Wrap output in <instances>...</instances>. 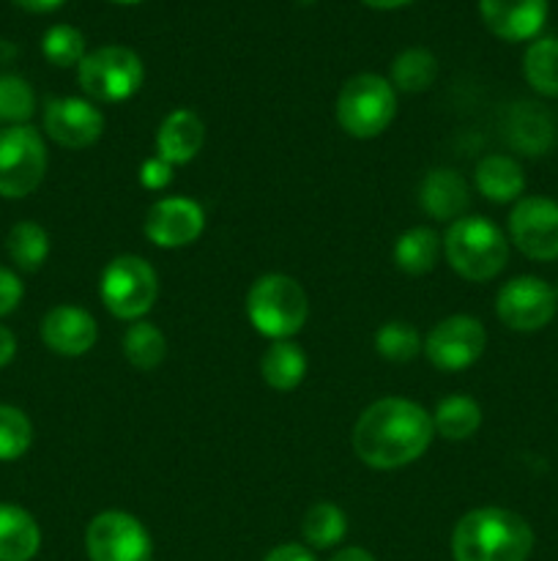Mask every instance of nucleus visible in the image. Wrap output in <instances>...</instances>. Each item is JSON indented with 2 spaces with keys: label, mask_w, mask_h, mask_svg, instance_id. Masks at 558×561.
Segmentation results:
<instances>
[{
  "label": "nucleus",
  "mask_w": 558,
  "mask_h": 561,
  "mask_svg": "<svg viewBox=\"0 0 558 561\" xmlns=\"http://www.w3.org/2000/svg\"><path fill=\"white\" fill-rule=\"evenodd\" d=\"M441 241L449 266L468 283H487L507 268V236L490 219L465 214L449 225Z\"/></svg>",
  "instance_id": "3"
},
{
  "label": "nucleus",
  "mask_w": 558,
  "mask_h": 561,
  "mask_svg": "<svg viewBox=\"0 0 558 561\" xmlns=\"http://www.w3.org/2000/svg\"><path fill=\"white\" fill-rule=\"evenodd\" d=\"M432 414L405 398H383L361 411L353 427V449L361 463L377 471L414 463L432 444Z\"/></svg>",
  "instance_id": "1"
},
{
  "label": "nucleus",
  "mask_w": 558,
  "mask_h": 561,
  "mask_svg": "<svg viewBox=\"0 0 558 561\" xmlns=\"http://www.w3.org/2000/svg\"><path fill=\"white\" fill-rule=\"evenodd\" d=\"M397 115V93L381 75H356L339 88L337 124L350 137L370 140L383 135Z\"/></svg>",
  "instance_id": "5"
},
{
  "label": "nucleus",
  "mask_w": 558,
  "mask_h": 561,
  "mask_svg": "<svg viewBox=\"0 0 558 561\" xmlns=\"http://www.w3.org/2000/svg\"><path fill=\"white\" fill-rule=\"evenodd\" d=\"M485 25L503 42H528L547 22V0H479Z\"/></svg>",
  "instance_id": "16"
},
{
  "label": "nucleus",
  "mask_w": 558,
  "mask_h": 561,
  "mask_svg": "<svg viewBox=\"0 0 558 561\" xmlns=\"http://www.w3.org/2000/svg\"><path fill=\"white\" fill-rule=\"evenodd\" d=\"M553 118L542 104L520 102L509 110L507 118V140L514 151L525 153V157H542L550 151L553 146Z\"/></svg>",
  "instance_id": "19"
},
{
  "label": "nucleus",
  "mask_w": 558,
  "mask_h": 561,
  "mask_svg": "<svg viewBox=\"0 0 558 561\" xmlns=\"http://www.w3.org/2000/svg\"><path fill=\"white\" fill-rule=\"evenodd\" d=\"M42 548V529L27 510L0 504V561H31Z\"/></svg>",
  "instance_id": "20"
},
{
  "label": "nucleus",
  "mask_w": 558,
  "mask_h": 561,
  "mask_svg": "<svg viewBox=\"0 0 558 561\" xmlns=\"http://www.w3.org/2000/svg\"><path fill=\"white\" fill-rule=\"evenodd\" d=\"M263 381L277 392H293L306 376V354L293 340H274L260 359Z\"/></svg>",
  "instance_id": "22"
},
{
  "label": "nucleus",
  "mask_w": 558,
  "mask_h": 561,
  "mask_svg": "<svg viewBox=\"0 0 558 561\" xmlns=\"http://www.w3.org/2000/svg\"><path fill=\"white\" fill-rule=\"evenodd\" d=\"M5 252L22 272H38L49 255V236L36 222H16L5 236Z\"/></svg>",
  "instance_id": "27"
},
{
  "label": "nucleus",
  "mask_w": 558,
  "mask_h": 561,
  "mask_svg": "<svg viewBox=\"0 0 558 561\" xmlns=\"http://www.w3.org/2000/svg\"><path fill=\"white\" fill-rule=\"evenodd\" d=\"M85 548L91 561H151L153 553L146 526L120 510H107L88 524Z\"/></svg>",
  "instance_id": "9"
},
{
  "label": "nucleus",
  "mask_w": 558,
  "mask_h": 561,
  "mask_svg": "<svg viewBox=\"0 0 558 561\" xmlns=\"http://www.w3.org/2000/svg\"><path fill=\"white\" fill-rule=\"evenodd\" d=\"M487 348V332L476 318L449 316L427 334L425 356L441 373L468 370Z\"/></svg>",
  "instance_id": "11"
},
{
  "label": "nucleus",
  "mask_w": 558,
  "mask_h": 561,
  "mask_svg": "<svg viewBox=\"0 0 558 561\" xmlns=\"http://www.w3.org/2000/svg\"><path fill=\"white\" fill-rule=\"evenodd\" d=\"M419 203L425 214L438 222H454L465 217L470 203V190L463 175L452 168H438L425 175L419 186Z\"/></svg>",
  "instance_id": "17"
},
{
  "label": "nucleus",
  "mask_w": 558,
  "mask_h": 561,
  "mask_svg": "<svg viewBox=\"0 0 558 561\" xmlns=\"http://www.w3.org/2000/svg\"><path fill=\"white\" fill-rule=\"evenodd\" d=\"M25 288H22V279L16 277L11 268L0 266V318L11 316V312L20 307Z\"/></svg>",
  "instance_id": "34"
},
{
  "label": "nucleus",
  "mask_w": 558,
  "mask_h": 561,
  "mask_svg": "<svg viewBox=\"0 0 558 561\" xmlns=\"http://www.w3.org/2000/svg\"><path fill=\"white\" fill-rule=\"evenodd\" d=\"M33 444V425L20 409L0 403V463L20 460Z\"/></svg>",
  "instance_id": "31"
},
{
  "label": "nucleus",
  "mask_w": 558,
  "mask_h": 561,
  "mask_svg": "<svg viewBox=\"0 0 558 561\" xmlns=\"http://www.w3.org/2000/svg\"><path fill=\"white\" fill-rule=\"evenodd\" d=\"M44 131L69 151L93 146L104 135V115L88 99H53L44 107Z\"/></svg>",
  "instance_id": "14"
},
{
  "label": "nucleus",
  "mask_w": 558,
  "mask_h": 561,
  "mask_svg": "<svg viewBox=\"0 0 558 561\" xmlns=\"http://www.w3.org/2000/svg\"><path fill=\"white\" fill-rule=\"evenodd\" d=\"M33 110H36V93L31 82L16 75H0V124H25Z\"/></svg>",
  "instance_id": "32"
},
{
  "label": "nucleus",
  "mask_w": 558,
  "mask_h": 561,
  "mask_svg": "<svg viewBox=\"0 0 558 561\" xmlns=\"http://www.w3.org/2000/svg\"><path fill=\"white\" fill-rule=\"evenodd\" d=\"M148 241L162 250H181L195 244L206 230V211L189 197H162L153 203L142 222Z\"/></svg>",
  "instance_id": "13"
},
{
  "label": "nucleus",
  "mask_w": 558,
  "mask_h": 561,
  "mask_svg": "<svg viewBox=\"0 0 558 561\" xmlns=\"http://www.w3.org/2000/svg\"><path fill=\"white\" fill-rule=\"evenodd\" d=\"M345 531H348V518L332 502L312 504L301 520V535L312 548H334L342 542Z\"/></svg>",
  "instance_id": "29"
},
{
  "label": "nucleus",
  "mask_w": 558,
  "mask_h": 561,
  "mask_svg": "<svg viewBox=\"0 0 558 561\" xmlns=\"http://www.w3.org/2000/svg\"><path fill=\"white\" fill-rule=\"evenodd\" d=\"M77 80H80L82 91L96 102H126L142 88L146 66L135 49L109 44V47L93 49L80 60Z\"/></svg>",
  "instance_id": "6"
},
{
  "label": "nucleus",
  "mask_w": 558,
  "mask_h": 561,
  "mask_svg": "<svg viewBox=\"0 0 558 561\" xmlns=\"http://www.w3.org/2000/svg\"><path fill=\"white\" fill-rule=\"evenodd\" d=\"M556 296H558V288H556Z\"/></svg>",
  "instance_id": "44"
},
{
  "label": "nucleus",
  "mask_w": 558,
  "mask_h": 561,
  "mask_svg": "<svg viewBox=\"0 0 558 561\" xmlns=\"http://www.w3.org/2000/svg\"><path fill=\"white\" fill-rule=\"evenodd\" d=\"M42 340L53 354L82 356L96 345L98 327L91 312L82 307L60 305L44 316Z\"/></svg>",
  "instance_id": "15"
},
{
  "label": "nucleus",
  "mask_w": 558,
  "mask_h": 561,
  "mask_svg": "<svg viewBox=\"0 0 558 561\" xmlns=\"http://www.w3.org/2000/svg\"><path fill=\"white\" fill-rule=\"evenodd\" d=\"M556 288L531 274L509 279L496 296V316L512 332H539L556 318Z\"/></svg>",
  "instance_id": "10"
},
{
  "label": "nucleus",
  "mask_w": 558,
  "mask_h": 561,
  "mask_svg": "<svg viewBox=\"0 0 558 561\" xmlns=\"http://www.w3.org/2000/svg\"><path fill=\"white\" fill-rule=\"evenodd\" d=\"M421 348H425V343H421L419 332L405 321L383 323L375 334V351L386 362L403 365V362L416 359L421 354Z\"/></svg>",
  "instance_id": "30"
},
{
  "label": "nucleus",
  "mask_w": 558,
  "mask_h": 561,
  "mask_svg": "<svg viewBox=\"0 0 558 561\" xmlns=\"http://www.w3.org/2000/svg\"><path fill=\"white\" fill-rule=\"evenodd\" d=\"M531 551L534 531L512 510H470L452 531L454 561H528Z\"/></svg>",
  "instance_id": "2"
},
{
  "label": "nucleus",
  "mask_w": 558,
  "mask_h": 561,
  "mask_svg": "<svg viewBox=\"0 0 558 561\" xmlns=\"http://www.w3.org/2000/svg\"><path fill=\"white\" fill-rule=\"evenodd\" d=\"M113 3H120V5H135V3H142V0H113Z\"/></svg>",
  "instance_id": "42"
},
{
  "label": "nucleus",
  "mask_w": 558,
  "mask_h": 561,
  "mask_svg": "<svg viewBox=\"0 0 558 561\" xmlns=\"http://www.w3.org/2000/svg\"><path fill=\"white\" fill-rule=\"evenodd\" d=\"M246 316L257 334L274 340H290L304 329L310 305L306 294L288 274H266L255 279L246 294Z\"/></svg>",
  "instance_id": "4"
},
{
  "label": "nucleus",
  "mask_w": 558,
  "mask_h": 561,
  "mask_svg": "<svg viewBox=\"0 0 558 561\" xmlns=\"http://www.w3.org/2000/svg\"><path fill=\"white\" fill-rule=\"evenodd\" d=\"M44 58L53 66H80L85 58V36L74 25H53L42 38Z\"/></svg>",
  "instance_id": "33"
},
{
  "label": "nucleus",
  "mask_w": 558,
  "mask_h": 561,
  "mask_svg": "<svg viewBox=\"0 0 558 561\" xmlns=\"http://www.w3.org/2000/svg\"><path fill=\"white\" fill-rule=\"evenodd\" d=\"M98 296L120 321H142L159 296V277L146 257L118 255L102 272Z\"/></svg>",
  "instance_id": "7"
},
{
  "label": "nucleus",
  "mask_w": 558,
  "mask_h": 561,
  "mask_svg": "<svg viewBox=\"0 0 558 561\" xmlns=\"http://www.w3.org/2000/svg\"><path fill=\"white\" fill-rule=\"evenodd\" d=\"M16 356V337L11 334V329L0 327V370L5 365H11V359Z\"/></svg>",
  "instance_id": "37"
},
{
  "label": "nucleus",
  "mask_w": 558,
  "mask_h": 561,
  "mask_svg": "<svg viewBox=\"0 0 558 561\" xmlns=\"http://www.w3.org/2000/svg\"><path fill=\"white\" fill-rule=\"evenodd\" d=\"M509 236L531 261L558 257V203L550 197H520L509 214Z\"/></svg>",
  "instance_id": "12"
},
{
  "label": "nucleus",
  "mask_w": 558,
  "mask_h": 561,
  "mask_svg": "<svg viewBox=\"0 0 558 561\" xmlns=\"http://www.w3.org/2000/svg\"><path fill=\"white\" fill-rule=\"evenodd\" d=\"M332 561H375V557L367 553L364 548H342Z\"/></svg>",
  "instance_id": "39"
},
{
  "label": "nucleus",
  "mask_w": 558,
  "mask_h": 561,
  "mask_svg": "<svg viewBox=\"0 0 558 561\" xmlns=\"http://www.w3.org/2000/svg\"><path fill=\"white\" fill-rule=\"evenodd\" d=\"M124 356L135 370L151 373L167 359V337L162 334V329L153 327L148 321H135L126 329L124 340Z\"/></svg>",
  "instance_id": "25"
},
{
  "label": "nucleus",
  "mask_w": 558,
  "mask_h": 561,
  "mask_svg": "<svg viewBox=\"0 0 558 561\" xmlns=\"http://www.w3.org/2000/svg\"><path fill=\"white\" fill-rule=\"evenodd\" d=\"M435 75L438 60L425 47L403 49L392 64V85L405 93H425L435 82Z\"/></svg>",
  "instance_id": "28"
},
{
  "label": "nucleus",
  "mask_w": 558,
  "mask_h": 561,
  "mask_svg": "<svg viewBox=\"0 0 558 561\" xmlns=\"http://www.w3.org/2000/svg\"><path fill=\"white\" fill-rule=\"evenodd\" d=\"M523 75L539 96H558V38L545 36L531 42L523 55Z\"/></svg>",
  "instance_id": "26"
},
{
  "label": "nucleus",
  "mask_w": 558,
  "mask_h": 561,
  "mask_svg": "<svg viewBox=\"0 0 558 561\" xmlns=\"http://www.w3.org/2000/svg\"><path fill=\"white\" fill-rule=\"evenodd\" d=\"M47 173V146L33 126L0 129V197L20 201L38 190Z\"/></svg>",
  "instance_id": "8"
},
{
  "label": "nucleus",
  "mask_w": 558,
  "mask_h": 561,
  "mask_svg": "<svg viewBox=\"0 0 558 561\" xmlns=\"http://www.w3.org/2000/svg\"><path fill=\"white\" fill-rule=\"evenodd\" d=\"M16 53H20V49H16V44L0 38V64H11V60L16 58Z\"/></svg>",
  "instance_id": "41"
},
{
  "label": "nucleus",
  "mask_w": 558,
  "mask_h": 561,
  "mask_svg": "<svg viewBox=\"0 0 558 561\" xmlns=\"http://www.w3.org/2000/svg\"><path fill=\"white\" fill-rule=\"evenodd\" d=\"M11 3H16L25 11H33V14H47V11L60 9L66 0H11Z\"/></svg>",
  "instance_id": "38"
},
{
  "label": "nucleus",
  "mask_w": 558,
  "mask_h": 561,
  "mask_svg": "<svg viewBox=\"0 0 558 561\" xmlns=\"http://www.w3.org/2000/svg\"><path fill=\"white\" fill-rule=\"evenodd\" d=\"M170 181H173V164L164 162L162 157L146 159V162L140 164V184L146 186V190L159 192L164 190Z\"/></svg>",
  "instance_id": "35"
},
{
  "label": "nucleus",
  "mask_w": 558,
  "mask_h": 561,
  "mask_svg": "<svg viewBox=\"0 0 558 561\" xmlns=\"http://www.w3.org/2000/svg\"><path fill=\"white\" fill-rule=\"evenodd\" d=\"M202 142H206V124L200 121V115L178 107L164 115V121L159 124L156 157H162L173 168L175 164H189L200 153Z\"/></svg>",
  "instance_id": "18"
},
{
  "label": "nucleus",
  "mask_w": 558,
  "mask_h": 561,
  "mask_svg": "<svg viewBox=\"0 0 558 561\" xmlns=\"http://www.w3.org/2000/svg\"><path fill=\"white\" fill-rule=\"evenodd\" d=\"M481 425V409L468 394H449L432 414V427L446 442H465Z\"/></svg>",
  "instance_id": "24"
},
{
  "label": "nucleus",
  "mask_w": 558,
  "mask_h": 561,
  "mask_svg": "<svg viewBox=\"0 0 558 561\" xmlns=\"http://www.w3.org/2000/svg\"><path fill=\"white\" fill-rule=\"evenodd\" d=\"M295 3H301V5H312V3H317V0H295Z\"/></svg>",
  "instance_id": "43"
},
{
  "label": "nucleus",
  "mask_w": 558,
  "mask_h": 561,
  "mask_svg": "<svg viewBox=\"0 0 558 561\" xmlns=\"http://www.w3.org/2000/svg\"><path fill=\"white\" fill-rule=\"evenodd\" d=\"M361 3L370 5V9L386 11V9H399V5H408V3H414V0H361Z\"/></svg>",
  "instance_id": "40"
},
{
  "label": "nucleus",
  "mask_w": 558,
  "mask_h": 561,
  "mask_svg": "<svg viewBox=\"0 0 558 561\" xmlns=\"http://www.w3.org/2000/svg\"><path fill=\"white\" fill-rule=\"evenodd\" d=\"M443 250L441 236L432 228H410L394 244V263L399 266V272L410 274V277H421V274L432 272L438 263V255Z\"/></svg>",
  "instance_id": "23"
},
{
  "label": "nucleus",
  "mask_w": 558,
  "mask_h": 561,
  "mask_svg": "<svg viewBox=\"0 0 558 561\" xmlns=\"http://www.w3.org/2000/svg\"><path fill=\"white\" fill-rule=\"evenodd\" d=\"M263 561H315L310 551L304 546H295V542H288V546L274 548Z\"/></svg>",
  "instance_id": "36"
},
{
  "label": "nucleus",
  "mask_w": 558,
  "mask_h": 561,
  "mask_svg": "<svg viewBox=\"0 0 558 561\" xmlns=\"http://www.w3.org/2000/svg\"><path fill=\"white\" fill-rule=\"evenodd\" d=\"M476 190L490 203H514L525 190L523 168L507 153H490L476 164Z\"/></svg>",
  "instance_id": "21"
}]
</instances>
